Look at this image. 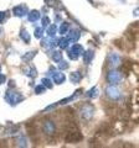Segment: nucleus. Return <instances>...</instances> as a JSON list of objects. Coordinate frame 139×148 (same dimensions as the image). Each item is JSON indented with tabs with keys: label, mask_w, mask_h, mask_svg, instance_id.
<instances>
[{
	"label": "nucleus",
	"mask_w": 139,
	"mask_h": 148,
	"mask_svg": "<svg viewBox=\"0 0 139 148\" xmlns=\"http://www.w3.org/2000/svg\"><path fill=\"white\" fill-rule=\"evenodd\" d=\"M41 22H42V26H49L50 25V17L44 16L42 20H41Z\"/></svg>",
	"instance_id": "nucleus-29"
},
{
	"label": "nucleus",
	"mask_w": 139,
	"mask_h": 148,
	"mask_svg": "<svg viewBox=\"0 0 139 148\" xmlns=\"http://www.w3.org/2000/svg\"><path fill=\"white\" fill-rule=\"evenodd\" d=\"M45 90H46V88L42 84H40V85H38V86L35 88V92H36V94H39V95L40 94H44Z\"/></svg>",
	"instance_id": "nucleus-27"
},
{
	"label": "nucleus",
	"mask_w": 139,
	"mask_h": 148,
	"mask_svg": "<svg viewBox=\"0 0 139 148\" xmlns=\"http://www.w3.org/2000/svg\"><path fill=\"white\" fill-rule=\"evenodd\" d=\"M83 52H85V49H83V47L81 45H73L71 48L68 49V58L70 59H73V61H75V59H77L78 57H80V56H82L83 54Z\"/></svg>",
	"instance_id": "nucleus-3"
},
{
	"label": "nucleus",
	"mask_w": 139,
	"mask_h": 148,
	"mask_svg": "<svg viewBox=\"0 0 139 148\" xmlns=\"http://www.w3.org/2000/svg\"><path fill=\"white\" fill-rule=\"evenodd\" d=\"M24 73L27 77H31V78H35L36 75H38V72H36V69L32 64H29V66H26L24 68Z\"/></svg>",
	"instance_id": "nucleus-13"
},
{
	"label": "nucleus",
	"mask_w": 139,
	"mask_h": 148,
	"mask_svg": "<svg viewBox=\"0 0 139 148\" xmlns=\"http://www.w3.org/2000/svg\"><path fill=\"white\" fill-rule=\"evenodd\" d=\"M9 86H10V88H14V86H15V84H14V82H13V80L9 83Z\"/></svg>",
	"instance_id": "nucleus-32"
},
{
	"label": "nucleus",
	"mask_w": 139,
	"mask_h": 148,
	"mask_svg": "<svg viewBox=\"0 0 139 148\" xmlns=\"http://www.w3.org/2000/svg\"><path fill=\"white\" fill-rule=\"evenodd\" d=\"M98 94H99V91H98V89H97V86H93L91 90L87 91L86 95L88 96V98H96V96L98 95Z\"/></svg>",
	"instance_id": "nucleus-20"
},
{
	"label": "nucleus",
	"mask_w": 139,
	"mask_h": 148,
	"mask_svg": "<svg viewBox=\"0 0 139 148\" xmlns=\"http://www.w3.org/2000/svg\"><path fill=\"white\" fill-rule=\"evenodd\" d=\"M40 11H38V10H32V11H30V14L27 15V18H29V21H31V22H35V21H38L39 18H40Z\"/></svg>",
	"instance_id": "nucleus-14"
},
{
	"label": "nucleus",
	"mask_w": 139,
	"mask_h": 148,
	"mask_svg": "<svg viewBox=\"0 0 139 148\" xmlns=\"http://www.w3.org/2000/svg\"><path fill=\"white\" fill-rule=\"evenodd\" d=\"M55 46H57V45H56V40L54 38V36H49L47 38H45L42 41V47L46 49H52Z\"/></svg>",
	"instance_id": "nucleus-9"
},
{
	"label": "nucleus",
	"mask_w": 139,
	"mask_h": 148,
	"mask_svg": "<svg viewBox=\"0 0 139 148\" xmlns=\"http://www.w3.org/2000/svg\"><path fill=\"white\" fill-rule=\"evenodd\" d=\"M41 84H42L45 88H49V89H51V88H52V82H51L49 78H44V79L41 80Z\"/></svg>",
	"instance_id": "nucleus-24"
},
{
	"label": "nucleus",
	"mask_w": 139,
	"mask_h": 148,
	"mask_svg": "<svg viewBox=\"0 0 139 148\" xmlns=\"http://www.w3.org/2000/svg\"><path fill=\"white\" fill-rule=\"evenodd\" d=\"M80 31L78 30H70L68 31V36H67V40L70 42H76V41L80 38Z\"/></svg>",
	"instance_id": "nucleus-12"
},
{
	"label": "nucleus",
	"mask_w": 139,
	"mask_h": 148,
	"mask_svg": "<svg viewBox=\"0 0 139 148\" xmlns=\"http://www.w3.org/2000/svg\"><path fill=\"white\" fill-rule=\"evenodd\" d=\"M107 80L111 83V84H118V83L122 80V73L117 72V71L108 72V74H107Z\"/></svg>",
	"instance_id": "nucleus-6"
},
{
	"label": "nucleus",
	"mask_w": 139,
	"mask_h": 148,
	"mask_svg": "<svg viewBox=\"0 0 139 148\" xmlns=\"http://www.w3.org/2000/svg\"><path fill=\"white\" fill-rule=\"evenodd\" d=\"M91 1H92V0H91Z\"/></svg>",
	"instance_id": "nucleus-35"
},
{
	"label": "nucleus",
	"mask_w": 139,
	"mask_h": 148,
	"mask_svg": "<svg viewBox=\"0 0 139 148\" xmlns=\"http://www.w3.org/2000/svg\"><path fill=\"white\" fill-rule=\"evenodd\" d=\"M5 80H6L5 75H4V74H0V84H4V83H5Z\"/></svg>",
	"instance_id": "nucleus-31"
},
{
	"label": "nucleus",
	"mask_w": 139,
	"mask_h": 148,
	"mask_svg": "<svg viewBox=\"0 0 139 148\" xmlns=\"http://www.w3.org/2000/svg\"><path fill=\"white\" fill-rule=\"evenodd\" d=\"M51 75H52V79H54V82L56 83V84H62V83L65 82V79H66L65 74L61 73V72H54Z\"/></svg>",
	"instance_id": "nucleus-11"
},
{
	"label": "nucleus",
	"mask_w": 139,
	"mask_h": 148,
	"mask_svg": "<svg viewBox=\"0 0 139 148\" xmlns=\"http://www.w3.org/2000/svg\"><path fill=\"white\" fill-rule=\"evenodd\" d=\"M5 12H4V11H0V24H1V22L4 21V20H5Z\"/></svg>",
	"instance_id": "nucleus-30"
},
{
	"label": "nucleus",
	"mask_w": 139,
	"mask_h": 148,
	"mask_svg": "<svg viewBox=\"0 0 139 148\" xmlns=\"http://www.w3.org/2000/svg\"><path fill=\"white\" fill-rule=\"evenodd\" d=\"M44 36V29L42 27H36L35 29V37L36 38H41Z\"/></svg>",
	"instance_id": "nucleus-26"
},
{
	"label": "nucleus",
	"mask_w": 139,
	"mask_h": 148,
	"mask_svg": "<svg viewBox=\"0 0 139 148\" xmlns=\"http://www.w3.org/2000/svg\"><path fill=\"white\" fill-rule=\"evenodd\" d=\"M65 140H66V142H78L82 140V135L81 132L78 131L77 128H73V130H70V131L66 133V137H65Z\"/></svg>",
	"instance_id": "nucleus-4"
},
{
	"label": "nucleus",
	"mask_w": 139,
	"mask_h": 148,
	"mask_svg": "<svg viewBox=\"0 0 139 148\" xmlns=\"http://www.w3.org/2000/svg\"><path fill=\"white\" fill-rule=\"evenodd\" d=\"M120 56L117 54V53H109L108 56V63H109V66L111 67H118L119 64H120Z\"/></svg>",
	"instance_id": "nucleus-8"
},
{
	"label": "nucleus",
	"mask_w": 139,
	"mask_h": 148,
	"mask_svg": "<svg viewBox=\"0 0 139 148\" xmlns=\"http://www.w3.org/2000/svg\"><path fill=\"white\" fill-rule=\"evenodd\" d=\"M68 29H70V25L67 24V22H63L62 25H60V27H58V32L61 35H65L66 32L68 31Z\"/></svg>",
	"instance_id": "nucleus-22"
},
{
	"label": "nucleus",
	"mask_w": 139,
	"mask_h": 148,
	"mask_svg": "<svg viewBox=\"0 0 139 148\" xmlns=\"http://www.w3.org/2000/svg\"><path fill=\"white\" fill-rule=\"evenodd\" d=\"M16 146L19 147H27V140L24 136H20L16 138Z\"/></svg>",
	"instance_id": "nucleus-19"
},
{
	"label": "nucleus",
	"mask_w": 139,
	"mask_h": 148,
	"mask_svg": "<svg viewBox=\"0 0 139 148\" xmlns=\"http://www.w3.org/2000/svg\"><path fill=\"white\" fill-rule=\"evenodd\" d=\"M70 79H71L72 83H80V80L82 79V75L80 72H73L71 74V77H70Z\"/></svg>",
	"instance_id": "nucleus-17"
},
{
	"label": "nucleus",
	"mask_w": 139,
	"mask_h": 148,
	"mask_svg": "<svg viewBox=\"0 0 139 148\" xmlns=\"http://www.w3.org/2000/svg\"><path fill=\"white\" fill-rule=\"evenodd\" d=\"M106 95L112 100H117L122 96V92H120V90L117 89L115 86H107L106 88Z\"/></svg>",
	"instance_id": "nucleus-5"
},
{
	"label": "nucleus",
	"mask_w": 139,
	"mask_h": 148,
	"mask_svg": "<svg viewBox=\"0 0 139 148\" xmlns=\"http://www.w3.org/2000/svg\"><path fill=\"white\" fill-rule=\"evenodd\" d=\"M13 12H14V15L17 16V17H22V16H25L26 15V12H27V9L26 6L24 5H17L13 9Z\"/></svg>",
	"instance_id": "nucleus-10"
},
{
	"label": "nucleus",
	"mask_w": 139,
	"mask_h": 148,
	"mask_svg": "<svg viewBox=\"0 0 139 148\" xmlns=\"http://www.w3.org/2000/svg\"><path fill=\"white\" fill-rule=\"evenodd\" d=\"M51 58H52L55 62H60L62 59V53L60 52V51H55V52L51 54Z\"/></svg>",
	"instance_id": "nucleus-21"
},
{
	"label": "nucleus",
	"mask_w": 139,
	"mask_h": 148,
	"mask_svg": "<svg viewBox=\"0 0 139 148\" xmlns=\"http://www.w3.org/2000/svg\"><path fill=\"white\" fill-rule=\"evenodd\" d=\"M35 54H36V51H31V52H27L24 57H22V59L24 61H26V62H29V61H31L32 58L35 57Z\"/></svg>",
	"instance_id": "nucleus-23"
},
{
	"label": "nucleus",
	"mask_w": 139,
	"mask_h": 148,
	"mask_svg": "<svg viewBox=\"0 0 139 148\" xmlns=\"http://www.w3.org/2000/svg\"><path fill=\"white\" fill-rule=\"evenodd\" d=\"M0 69H1V66H0Z\"/></svg>",
	"instance_id": "nucleus-34"
},
{
	"label": "nucleus",
	"mask_w": 139,
	"mask_h": 148,
	"mask_svg": "<svg viewBox=\"0 0 139 148\" xmlns=\"http://www.w3.org/2000/svg\"><path fill=\"white\" fill-rule=\"evenodd\" d=\"M0 36H1V29H0Z\"/></svg>",
	"instance_id": "nucleus-33"
},
{
	"label": "nucleus",
	"mask_w": 139,
	"mask_h": 148,
	"mask_svg": "<svg viewBox=\"0 0 139 148\" xmlns=\"http://www.w3.org/2000/svg\"><path fill=\"white\" fill-rule=\"evenodd\" d=\"M56 31H57V27H56V25H49V29H47V34H49V36H54L55 34H56Z\"/></svg>",
	"instance_id": "nucleus-25"
},
{
	"label": "nucleus",
	"mask_w": 139,
	"mask_h": 148,
	"mask_svg": "<svg viewBox=\"0 0 139 148\" xmlns=\"http://www.w3.org/2000/svg\"><path fill=\"white\" fill-rule=\"evenodd\" d=\"M44 132L46 135H54L55 132H56V125H55L52 121H50V120H46L44 122Z\"/></svg>",
	"instance_id": "nucleus-7"
},
{
	"label": "nucleus",
	"mask_w": 139,
	"mask_h": 148,
	"mask_svg": "<svg viewBox=\"0 0 139 148\" xmlns=\"http://www.w3.org/2000/svg\"><path fill=\"white\" fill-rule=\"evenodd\" d=\"M24 99L25 98H24V95H22L21 92H16V91H14V90H9L6 92V95H5V100L10 105H13V106L20 104L21 101H24Z\"/></svg>",
	"instance_id": "nucleus-1"
},
{
	"label": "nucleus",
	"mask_w": 139,
	"mask_h": 148,
	"mask_svg": "<svg viewBox=\"0 0 139 148\" xmlns=\"http://www.w3.org/2000/svg\"><path fill=\"white\" fill-rule=\"evenodd\" d=\"M93 114H95V108L90 104L83 105L81 108V110H80V116L83 120H91L92 117H93Z\"/></svg>",
	"instance_id": "nucleus-2"
},
{
	"label": "nucleus",
	"mask_w": 139,
	"mask_h": 148,
	"mask_svg": "<svg viewBox=\"0 0 139 148\" xmlns=\"http://www.w3.org/2000/svg\"><path fill=\"white\" fill-rule=\"evenodd\" d=\"M68 43H70V41L67 40V37H61V38H60L56 42V45L58 46L60 48H67Z\"/></svg>",
	"instance_id": "nucleus-15"
},
{
	"label": "nucleus",
	"mask_w": 139,
	"mask_h": 148,
	"mask_svg": "<svg viewBox=\"0 0 139 148\" xmlns=\"http://www.w3.org/2000/svg\"><path fill=\"white\" fill-rule=\"evenodd\" d=\"M83 59H85V63H90L93 58V51H87V52H83Z\"/></svg>",
	"instance_id": "nucleus-18"
},
{
	"label": "nucleus",
	"mask_w": 139,
	"mask_h": 148,
	"mask_svg": "<svg viewBox=\"0 0 139 148\" xmlns=\"http://www.w3.org/2000/svg\"><path fill=\"white\" fill-rule=\"evenodd\" d=\"M58 63V69H61V71H63V69H67L68 68V64H67V62H65V61H60V62H57Z\"/></svg>",
	"instance_id": "nucleus-28"
},
{
	"label": "nucleus",
	"mask_w": 139,
	"mask_h": 148,
	"mask_svg": "<svg viewBox=\"0 0 139 148\" xmlns=\"http://www.w3.org/2000/svg\"><path fill=\"white\" fill-rule=\"evenodd\" d=\"M20 38L24 41V42H26V43L30 42V35H29V32H27L25 29H22L20 31Z\"/></svg>",
	"instance_id": "nucleus-16"
}]
</instances>
